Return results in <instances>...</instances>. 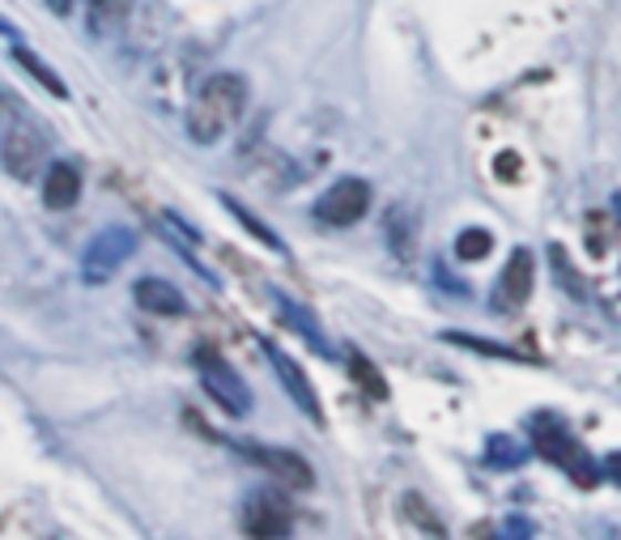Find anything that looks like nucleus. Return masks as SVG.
I'll list each match as a JSON object with an SVG mask.
<instances>
[{
    "label": "nucleus",
    "mask_w": 621,
    "mask_h": 540,
    "mask_svg": "<svg viewBox=\"0 0 621 540\" xmlns=\"http://www.w3.org/2000/svg\"><path fill=\"white\" fill-rule=\"evenodd\" d=\"M136 0H90L85 4V27L94 39H107L115 30L128 22V13H133Z\"/></svg>",
    "instance_id": "nucleus-13"
},
{
    "label": "nucleus",
    "mask_w": 621,
    "mask_h": 540,
    "mask_svg": "<svg viewBox=\"0 0 621 540\" xmlns=\"http://www.w3.org/2000/svg\"><path fill=\"white\" fill-rule=\"evenodd\" d=\"M133 251H136V235L128 226H107V230H99L82 256V281L85 285H103V281H111L115 272L133 260Z\"/></svg>",
    "instance_id": "nucleus-3"
},
{
    "label": "nucleus",
    "mask_w": 621,
    "mask_h": 540,
    "mask_svg": "<svg viewBox=\"0 0 621 540\" xmlns=\"http://www.w3.org/2000/svg\"><path fill=\"white\" fill-rule=\"evenodd\" d=\"M498 170H503L498 179H515L511 170H519V158H515V154H498Z\"/></svg>",
    "instance_id": "nucleus-21"
},
{
    "label": "nucleus",
    "mask_w": 621,
    "mask_h": 540,
    "mask_svg": "<svg viewBox=\"0 0 621 540\" xmlns=\"http://www.w3.org/2000/svg\"><path fill=\"white\" fill-rule=\"evenodd\" d=\"M247 111V82L239 73H214L200 82L188 107V136L196 145H214L221 133H230Z\"/></svg>",
    "instance_id": "nucleus-1"
},
{
    "label": "nucleus",
    "mask_w": 621,
    "mask_h": 540,
    "mask_svg": "<svg viewBox=\"0 0 621 540\" xmlns=\"http://www.w3.org/2000/svg\"><path fill=\"white\" fill-rule=\"evenodd\" d=\"M350 366H353V375H358V383H362V387H366L371 396H387L383 378H379V371H371V362H366V357H358V353H353Z\"/></svg>",
    "instance_id": "nucleus-18"
},
{
    "label": "nucleus",
    "mask_w": 621,
    "mask_h": 540,
    "mask_svg": "<svg viewBox=\"0 0 621 540\" xmlns=\"http://www.w3.org/2000/svg\"><path fill=\"white\" fill-rule=\"evenodd\" d=\"M239 451H247V456L256 459V464L269 472L277 486H286V489H311L315 486V468L298 456V451H286V447H265V443H244Z\"/></svg>",
    "instance_id": "nucleus-8"
},
{
    "label": "nucleus",
    "mask_w": 621,
    "mask_h": 540,
    "mask_svg": "<svg viewBox=\"0 0 621 540\" xmlns=\"http://www.w3.org/2000/svg\"><path fill=\"white\" fill-rule=\"evenodd\" d=\"M532 443H537V451L549 459V464L567 468L579 486H592L596 481V464L588 459V451L575 443V434H570L562 422H553V417H549V422H537V438H532Z\"/></svg>",
    "instance_id": "nucleus-4"
},
{
    "label": "nucleus",
    "mask_w": 621,
    "mask_h": 540,
    "mask_svg": "<svg viewBox=\"0 0 621 540\" xmlns=\"http://www.w3.org/2000/svg\"><path fill=\"white\" fill-rule=\"evenodd\" d=\"M405 511H408V519H417L426 532H434V537H443V523L434 519V511L422 502V498H405Z\"/></svg>",
    "instance_id": "nucleus-19"
},
{
    "label": "nucleus",
    "mask_w": 621,
    "mask_h": 540,
    "mask_svg": "<svg viewBox=\"0 0 621 540\" xmlns=\"http://www.w3.org/2000/svg\"><path fill=\"white\" fill-rule=\"evenodd\" d=\"M489 247H494L489 230H464L456 239V256L459 260H482V256H489Z\"/></svg>",
    "instance_id": "nucleus-17"
},
{
    "label": "nucleus",
    "mask_w": 621,
    "mask_h": 540,
    "mask_svg": "<svg viewBox=\"0 0 621 540\" xmlns=\"http://www.w3.org/2000/svg\"><path fill=\"white\" fill-rule=\"evenodd\" d=\"M196 371H200V387L209 392V401H214L226 417H247V413H251V392H247V383L239 378V371H235L221 353L200 350L196 353Z\"/></svg>",
    "instance_id": "nucleus-2"
},
{
    "label": "nucleus",
    "mask_w": 621,
    "mask_h": 540,
    "mask_svg": "<svg viewBox=\"0 0 621 540\" xmlns=\"http://www.w3.org/2000/svg\"><path fill=\"white\" fill-rule=\"evenodd\" d=\"M13 60H18V64H22V69H27L30 77L43 85V90H52L55 98H69V85L60 82V77H55L52 69H48V64H43V60H39L34 52H27V48H18V52H13Z\"/></svg>",
    "instance_id": "nucleus-14"
},
{
    "label": "nucleus",
    "mask_w": 621,
    "mask_h": 540,
    "mask_svg": "<svg viewBox=\"0 0 621 540\" xmlns=\"http://www.w3.org/2000/svg\"><path fill=\"white\" fill-rule=\"evenodd\" d=\"M226 205H230V214L239 217V221H244V226H247V230H251V235H260V243H265V247H281V239H277V235H269V230H265V226H260L256 217L247 214L244 205H235V200H226Z\"/></svg>",
    "instance_id": "nucleus-20"
},
{
    "label": "nucleus",
    "mask_w": 621,
    "mask_h": 540,
    "mask_svg": "<svg viewBox=\"0 0 621 540\" xmlns=\"http://www.w3.org/2000/svg\"><path fill=\"white\" fill-rule=\"evenodd\" d=\"M371 209V184L366 179H337L332 188L315 200V217L324 221V226H353V221H362Z\"/></svg>",
    "instance_id": "nucleus-6"
},
{
    "label": "nucleus",
    "mask_w": 621,
    "mask_h": 540,
    "mask_svg": "<svg viewBox=\"0 0 621 540\" xmlns=\"http://www.w3.org/2000/svg\"><path fill=\"white\" fill-rule=\"evenodd\" d=\"M43 154H48V141H43V133H39L34 124H27V120H18V124L4 133L0 163H4V170H9L13 179L30 184V179L39 175V166H43Z\"/></svg>",
    "instance_id": "nucleus-5"
},
{
    "label": "nucleus",
    "mask_w": 621,
    "mask_h": 540,
    "mask_svg": "<svg viewBox=\"0 0 621 540\" xmlns=\"http://www.w3.org/2000/svg\"><path fill=\"white\" fill-rule=\"evenodd\" d=\"M43 4H48V9H52L55 18H69V13H73V4H77V0H43Z\"/></svg>",
    "instance_id": "nucleus-22"
},
{
    "label": "nucleus",
    "mask_w": 621,
    "mask_h": 540,
    "mask_svg": "<svg viewBox=\"0 0 621 540\" xmlns=\"http://www.w3.org/2000/svg\"><path fill=\"white\" fill-rule=\"evenodd\" d=\"M269 357H272V366H277V378H281V387L290 392V401H294L311 422H324V408H320V396H315V387H311V378H307V371L298 366L294 357L286 350H277L272 345L269 350Z\"/></svg>",
    "instance_id": "nucleus-10"
},
{
    "label": "nucleus",
    "mask_w": 621,
    "mask_h": 540,
    "mask_svg": "<svg viewBox=\"0 0 621 540\" xmlns=\"http://www.w3.org/2000/svg\"><path fill=\"white\" fill-rule=\"evenodd\" d=\"M387 235H392V247H396L401 256H408V243H413V235H417V226L408 221L405 205H396V209L387 214Z\"/></svg>",
    "instance_id": "nucleus-15"
},
{
    "label": "nucleus",
    "mask_w": 621,
    "mask_h": 540,
    "mask_svg": "<svg viewBox=\"0 0 621 540\" xmlns=\"http://www.w3.org/2000/svg\"><path fill=\"white\" fill-rule=\"evenodd\" d=\"M133 298L141 311H149V315H163V320H170V315H184L188 311V302H184V294L170 285V281H163V277H141L133 285Z\"/></svg>",
    "instance_id": "nucleus-11"
},
{
    "label": "nucleus",
    "mask_w": 621,
    "mask_h": 540,
    "mask_svg": "<svg viewBox=\"0 0 621 540\" xmlns=\"http://www.w3.org/2000/svg\"><path fill=\"white\" fill-rule=\"evenodd\" d=\"M532 281H537V264H532V251H515L511 260L503 264L498 281H494V294H489V311L494 315H511L519 311L528 294H532Z\"/></svg>",
    "instance_id": "nucleus-7"
},
{
    "label": "nucleus",
    "mask_w": 621,
    "mask_h": 540,
    "mask_svg": "<svg viewBox=\"0 0 621 540\" xmlns=\"http://www.w3.org/2000/svg\"><path fill=\"white\" fill-rule=\"evenodd\" d=\"M604 468H609V477H618L621 481V456H609L604 459Z\"/></svg>",
    "instance_id": "nucleus-23"
},
{
    "label": "nucleus",
    "mask_w": 621,
    "mask_h": 540,
    "mask_svg": "<svg viewBox=\"0 0 621 540\" xmlns=\"http://www.w3.org/2000/svg\"><path fill=\"white\" fill-rule=\"evenodd\" d=\"M77 200H82V175H77V166H69V163L48 166V175H43V205L55 209V214H64V209H73Z\"/></svg>",
    "instance_id": "nucleus-12"
},
{
    "label": "nucleus",
    "mask_w": 621,
    "mask_h": 540,
    "mask_svg": "<svg viewBox=\"0 0 621 540\" xmlns=\"http://www.w3.org/2000/svg\"><path fill=\"white\" fill-rule=\"evenodd\" d=\"M443 341H452V345H464V350H477V353H494V357H528V353L519 350H503V345H494V341H482V336H468V332H443Z\"/></svg>",
    "instance_id": "nucleus-16"
},
{
    "label": "nucleus",
    "mask_w": 621,
    "mask_h": 540,
    "mask_svg": "<svg viewBox=\"0 0 621 540\" xmlns=\"http://www.w3.org/2000/svg\"><path fill=\"white\" fill-rule=\"evenodd\" d=\"M290 528H294V515L290 507L277 498V494H256V498H247L244 502V532L247 537H290Z\"/></svg>",
    "instance_id": "nucleus-9"
},
{
    "label": "nucleus",
    "mask_w": 621,
    "mask_h": 540,
    "mask_svg": "<svg viewBox=\"0 0 621 540\" xmlns=\"http://www.w3.org/2000/svg\"><path fill=\"white\" fill-rule=\"evenodd\" d=\"M0 107H4V98H0Z\"/></svg>",
    "instance_id": "nucleus-24"
}]
</instances>
